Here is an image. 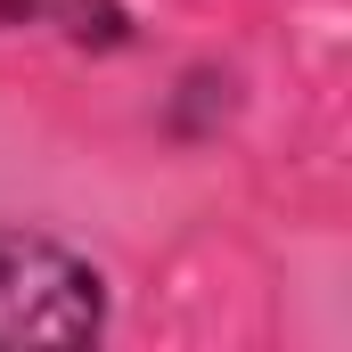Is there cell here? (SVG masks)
Wrapping results in <instances>:
<instances>
[{
	"label": "cell",
	"mask_w": 352,
	"mask_h": 352,
	"mask_svg": "<svg viewBox=\"0 0 352 352\" xmlns=\"http://www.w3.org/2000/svg\"><path fill=\"white\" fill-rule=\"evenodd\" d=\"M115 328V287L74 238L0 221V352H90Z\"/></svg>",
	"instance_id": "obj_1"
},
{
	"label": "cell",
	"mask_w": 352,
	"mask_h": 352,
	"mask_svg": "<svg viewBox=\"0 0 352 352\" xmlns=\"http://www.w3.org/2000/svg\"><path fill=\"white\" fill-rule=\"evenodd\" d=\"M0 33H41L82 58H131L140 50V8L131 0H0Z\"/></svg>",
	"instance_id": "obj_2"
},
{
	"label": "cell",
	"mask_w": 352,
	"mask_h": 352,
	"mask_svg": "<svg viewBox=\"0 0 352 352\" xmlns=\"http://www.w3.org/2000/svg\"><path fill=\"white\" fill-rule=\"evenodd\" d=\"M238 115H246V74L221 66V58H188L173 82L156 90V131L173 148H213Z\"/></svg>",
	"instance_id": "obj_3"
}]
</instances>
